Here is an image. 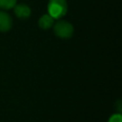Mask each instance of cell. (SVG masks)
Instances as JSON below:
<instances>
[{"instance_id":"7","label":"cell","mask_w":122,"mask_h":122,"mask_svg":"<svg viewBox=\"0 0 122 122\" xmlns=\"http://www.w3.org/2000/svg\"><path fill=\"white\" fill-rule=\"evenodd\" d=\"M108 122H122V115L120 112L118 113H113L110 116Z\"/></svg>"},{"instance_id":"4","label":"cell","mask_w":122,"mask_h":122,"mask_svg":"<svg viewBox=\"0 0 122 122\" xmlns=\"http://www.w3.org/2000/svg\"><path fill=\"white\" fill-rule=\"evenodd\" d=\"M12 23L13 22L11 16L4 10H0V31H9L12 27Z\"/></svg>"},{"instance_id":"2","label":"cell","mask_w":122,"mask_h":122,"mask_svg":"<svg viewBox=\"0 0 122 122\" xmlns=\"http://www.w3.org/2000/svg\"><path fill=\"white\" fill-rule=\"evenodd\" d=\"M53 32L54 34L61 39H69L72 36L74 29L73 26L66 20H58L53 24Z\"/></svg>"},{"instance_id":"6","label":"cell","mask_w":122,"mask_h":122,"mask_svg":"<svg viewBox=\"0 0 122 122\" xmlns=\"http://www.w3.org/2000/svg\"><path fill=\"white\" fill-rule=\"evenodd\" d=\"M17 0H0V9L10 10L16 5Z\"/></svg>"},{"instance_id":"3","label":"cell","mask_w":122,"mask_h":122,"mask_svg":"<svg viewBox=\"0 0 122 122\" xmlns=\"http://www.w3.org/2000/svg\"><path fill=\"white\" fill-rule=\"evenodd\" d=\"M13 11H14V14L16 15L17 18L19 19H27L30 16L31 14V10L30 8L25 4V3H20V4H16L13 8Z\"/></svg>"},{"instance_id":"5","label":"cell","mask_w":122,"mask_h":122,"mask_svg":"<svg viewBox=\"0 0 122 122\" xmlns=\"http://www.w3.org/2000/svg\"><path fill=\"white\" fill-rule=\"evenodd\" d=\"M53 24H54V19L49 13L43 14L38 20V26L42 30H49L53 26Z\"/></svg>"},{"instance_id":"1","label":"cell","mask_w":122,"mask_h":122,"mask_svg":"<svg viewBox=\"0 0 122 122\" xmlns=\"http://www.w3.org/2000/svg\"><path fill=\"white\" fill-rule=\"evenodd\" d=\"M47 10L53 19H61L68 11L67 0H49Z\"/></svg>"}]
</instances>
